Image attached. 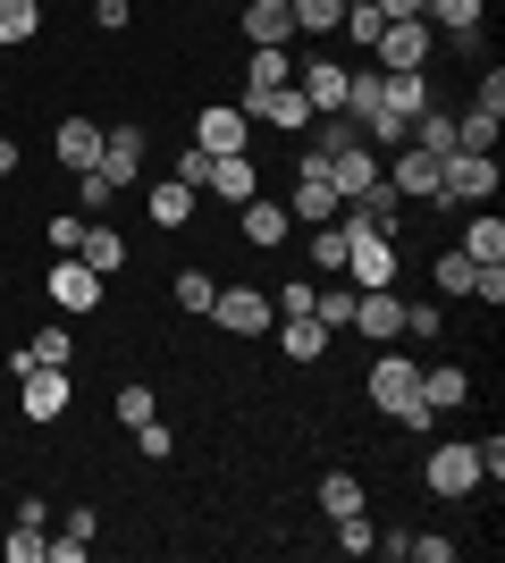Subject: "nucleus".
Returning <instances> with one entry per match:
<instances>
[{"label": "nucleus", "mask_w": 505, "mask_h": 563, "mask_svg": "<svg viewBox=\"0 0 505 563\" xmlns=\"http://www.w3.org/2000/svg\"><path fill=\"white\" fill-rule=\"evenodd\" d=\"M287 18H295V34H304V43H329L337 18H345V0H287Z\"/></svg>", "instance_id": "cd10ccee"}, {"label": "nucleus", "mask_w": 505, "mask_h": 563, "mask_svg": "<svg viewBox=\"0 0 505 563\" xmlns=\"http://www.w3.org/2000/svg\"><path fill=\"white\" fill-rule=\"evenodd\" d=\"M287 202H262V194H253V202H237V235L244 244H253V253H278V244H287Z\"/></svg>", "instance_id": "6ab92c4d"}, {"label": "nucleus", "mask_w": 505, "mask_h": 563, "mask_svg": "<svg viewBox=\"0 0 505 563\" xmlns=\"http://www.w3.org/2000/svg\"><path fill=\"white\" fill-rule=\"evenodd\" d=\"M463 253H472V261H505V219L472 211V219H463Z\"/></svg>", "instance_id": "473e14b6"}, {"label": "nucleus", "mask_w": 505, "mask_h": 563, "mask_svg": "<svg viewBox=\"0 0 505 563\" xmlns=\"http://www.w3.org/2000/svg\"><path fill=\"white\" fill-rule=\"evenodd\" d=\"M497 135H505V118H497V110H481V101L455 118V152H497Z\"/></svg>", "instance_id": "7c9ffc66"}, {"label": "nucleus", "mask_w": 505, "mask_h": 563, "mask_svg": "<svg viewBox=\"0 0 505 563\" xmlns=\"http://www.w3.org/2000/svg\"><path fill=\"white\" fill-rule=\"evenodd\" d=\"M329 530H337V555H371V547H380L371 514H345V521H329Z\"/></svg>", "instance_id": "a19ab883"}, {"label": "nucleus", "mask_w": 505, "mask_h": 563, "mask_svg": "<svg viewBox=\"0 0 505 563\" xmlns=\"http://www.w3.org/2000/svg\"><path fill=\"white\" fill-rule=\"evenodd\" d=\"M430 51H438L430 18H387L380 43H371V68H430Z\"/></svg>", "instance_id": "39448f33"}, {"label": "nucleus", "mask_w": 505, "mask_h": 563, "mask_svg": "<svg viewBox=\"0 0 505 563\" xmlns=\"http://www.w3.org/2000/svg\"><path fill=\"white\" fill-rule=\"evenodd\" d=\"M194 202H202V194H194V186H177V177H161V186L144 194L152 228H186V219H194Z\"/></svg>", "instance_id": "bb28decb"}, {"label": "nucleus", "mask_w": 505, "mask_h": 563, "mask_svg": "<svg viewBox=\"0 0 505 563\" xmlns=\"http://www.w3.org/2000/svg\"><path fill=\"white\" fill-rule=\"evenodd\" d=\"M481 479H488V488H497V479H505V438H497V429H488V438H481Z\"/></svg>", "instance_id": "09e8293b"}, {"label": "nucleus", "mask_w": 505, "mask_h": 563, "mask_svg": "<svg viewBox=\"0 0 505 563\" xmlns=\"http://www.w3.org/2000/svg\"><path fill=\"white\" fill-rule=\"evenodd\" d=\"M345 244H354V235H345V228H337V219H329V228H312V244H304V253H312V269H329V278H345Z\"/></svg>", "instance_id": "c9c22d12"}, {"label": "nucleus", "mask_w": 505, "mask_h": 563, "mask_svg": "<svg viewBox=\"0 0 505 563\" xmlns=\"http://www.w3.org/2000/svg\"><path fill=\"white\" fill-rule=\"evenodd\" d=\"M413 563H455V539L447 530H413Z\"/></svg>", "instance_id": "a18cd8bd"}, {"label": "nucleus", "mask_w": 505, "mask_h": 563, "mask_svg": "<svg viewBox=\"0 0 505 563\" xmlns=\"http://www.w3.org/2000/svg\"><path fill=\"white\" fill-rule=\"evenodd\" d=\"M211 295H219L211 269H177V278H168V303L177 311H211Z\"/></svg>", "instance_id": "72a5a7b5"}, {"label": "nucleus", "mask_w": 505, "mask_h": 563, "mask_svg": "<svg viewBox=\"0 0 505 563\" xmlns=\"http://www.w3.org/2000/svg\"><path fill=\"white\" fill-rule=\"evenodd\" d=\"M76 261H85V269H101V278H110V269H127V235L110 228V219H85V244H76Z\"/></svg>", "instance_id": "393cba45"}, {"label": "nucleus", "mask_w": 505, "mask_h": 563, "mask_svg": "<svg viewBox=\"0 0 505 563\" xmlns=\"http://www.w3.org/2000/svg\"><path fill=\"white\" fill-rule=\"evenodd\" d=\"M430 25L438 34H472V25H488V0H430Z\"/></svg>", "instance_id": "f704fd0d"}, {"label": "nucleus", "mask_w": 505, "mask_h": 563, "mask_svg": "<svg viewBox=\"0 0 505 563\" xmlns=\"http://www.w3.org/2000/svg\"><path fill=\"white\" fill-rule=\"evenodd\" d=\"M362 396L380 404L387 421H405V429H430V412H421V362L396 345H380V362H371V378H362Z\"/></svg>", "instance_id": "f257e3e1"}, {"label": "nucleus", "mask_w": 505, "mask_h": 563, "mask_svg": "<svg viewBox=\"0 0 505 563\" xmlns=\"http://www.w3.org/2000/svg\"><path fill=\"white\" fill-rule=\"evenodd\" d=\"M68 362H76V336L68 329H34L18 353H9V378H18V371H68Z\"/></svg>", "instance_id": "aec40b11"}, {"label": "nucleus", "mask_w": 505, "mask_h": 563, "mask_svg": "<svg viewBox=\"0 0 505 563\" xmlns=\"http://www.w3.org/2000/svg\"><path fill=\"white\" fill-rule=\"evenodd\" d=\"M345 59H329V51H295V93L312 101L320 118H345Z\"/></svg>", "instance_id": "0eeeda50"}, {"label": "nucleus", "mask_w": 505, "mask_h": 563, "mask_svg": "<svg viewBox=\"0 0 505 563\" xmlns=\"http://www.w3.org/2000/svg\"><path fill=\"white\" fill-rule=\"evenodd\" d=\"M0 177H18V135H0Z\"/></svg>", "instance_id": "864d4df0"}, {"label": "nucleus", "mask_w": 505, "mask_h": 563, "mask_svg": "<svg viewBox=\"0 0 505 563\" xmlns=\"http://www.w3.org/2000/svg\"><path fill=\"white\" fill-rule=\"evenodd\" d=\"M380 177L405 194V202H438V161H430V152H413V143H396V152H387Z\"/></svg>", "instance_id": "ddd939ff"}, {"label": "nucleus", "mask_w": 505, "mask_h": 563, "mask_svg": "<svg viewBox=\"0 0 505 563\" xmlns=\"http://www.w3.org/2000/svg\"><path fill=\"white\" fill-rule=\"evenodd\" d=\"M312 320L320 329H345L354 320V286H312Z\"/></svg>", "instance_id": "4c0bfd02"}, {"label": "nucleus", "mask_w": 505, "mask_h": 563, "mask_svg": "<svg viewBox=\"0 0 505 563\" xmlns=\"http://www.w3.org/2000/svg\"><path fill=\"white\" fill-rule=\"evenodd\" d=\"M43 34V0H0V51H18Z\"/></svg>", "instance_id": "2f4dec72"}, {"label": "nucleus", "mask_w": 505, "mask_h": 563, "mask_svg": "<svg viewBox=\"0 0 505 563\" xmlns=\"http://www.w3.org/2000/svg\"><path fill=\"white\" fill-rule=\"evenodd\" d=\"M337 211H345V202H337V186H329V161H320V152H304V161H295L287 219H295V228H329Z\"/></svg>", "instance_id": "20e7f679"}, {"label": "nucleus", "mask_w": 505, "mask_h": 563, "mask_svg": "<svg viewBox=\"0 0 505 563\" xmlns=\"http://www.w3.org/2000/svg\"><path fill=\"white\" fill-rule=\"evenodd\" d=\"M270 311H278V320H295V311H312V278H287L278 295H270ZM278 320H270V329H278Z\"/></svg>", "instance_id": "37998d69"}, {"label": "nucleus", "mask_w": 505, "mask_h": 563, "mask_svg": "<svg viewBox=\"0 0 505 563\" xmlns=\"http://www.w3.org/2000/svg\"><path fill=\"white\" fill-rule=\"evenodd\" d=\"M51 161L68 168V177H85V168L101 161V126L94 118H59V126H51Z\"/></svg>", "instance_id": "f3484780"}, {"label": "nucleus", "mask_w": 505, "mask_h": 563, "mask_svg": "<svg viewBox=\"0 0 505 563\" xmlns=\"http://www.w3.org/2000/svg\"><path fill=\"white\" fill-rule=\"evenodd\" d=\"M270 336H278V345H287V362H320V353H329V336H337V329H320L312 311H295V320H278V329H270Z\"/></svg>", "instance_id": "a878e982"}, {"label": "nucleus", "mask_w": 505, "mask_h": 563, "mask_svg": "<svg viewBox=\"0 0 505 563\" xmlns=\"http://www.w3.org/2000/svg\"><path fill=\"white\" fill-rule=\"evenodd\" d=\"M354 336H371V345H396L405 336V295L396 286H362L354 295V320H345Z\"/></svg>", "instance_id": "9d476101"}, {"label": "nucleus", "mask_w": 505, "mask_h": 563, "mask_svg": "<svg viewBox=\"0 0 505 563\" xmlns=\"http://www.w3.org/2000/svg\"><path fill=\"white\" fill-rule=\"evenodd\" d=\"M135 454H144V463H168V454H177V429H168L161 412H152V421H135Z\"/></svg>", "instance_id": "ea45409f"}, {"label": "nucleus", "mask_w": 505, "mask_h": 563, "mask_svg": "<svg viewBox=\"0 0 505 563\" xmlns=\"http://www.w3.org/2000/svg\"><path fill=\"white\" fill-rule=\"evenodd\" d=\"M144 152H152L144 126H101V161H94V168H101L119 194H135V186H144Z\"/></svg>", "instance_id": "1a4fd4ad"}, {"label": "nucleus", "mask_w": 505, "mask_h": 563, "mask_svg": "<svg viewBox=\"0 0 505 563\" xmlns=\"http://www.w3.org/2000/svg\"><path fill=\"white\" fill-rule=\"evenodd\" d=\"M152 412H161V404H152V387L144 378H135V387H119V421L135 429V421H152Z\"/></svg>", "instance_id": "c03bdc74"}, {"label": "nucleus", "mask_w": 505, "mask_h": 563, "mask_svg": "<svg viewBox=\"0 0 505 563\" xmlns=\"http://www.w3.org/2000/svg\"><path fill=\"white\" fill-rule=\"evenodd\" d=\"M463 404H472V371H463V362H430V371H421V412L447 421V412H463Z\"/></svg>", "instance_id": "dca6fc26"}, {"label": "nucleus", "mask_w": 505, "mask_h": 563, "mask_svg": "<svg viewBox=\"0 0 505 563\" xmlns=\"http://www.w3.org/2000/svg\"><path fill=\"white\" fill-rule=\"evenodd\" d=\"M380 18H430V0H380Z\"/></svg>", "instance_id": "603ef678"}, {"label": "nucleus", "mask_w": 505, "mask_h": 563, "mask_svg": "<svg viewBox=\"0 0 505 563\" xmlns=\"http://www.w3.org/2000/svg\"><path fill=\"white\" fill-rule=\"evenodd\" d=\"M244 43L262 51V43H295V18H287V0H244Z\"/></svg>", "instance_id": "5701e85b"}, {"label": "nucleus", "mask_w": 505, "mask_h": 563, "mask_svg": "<svg viewBox=\"0 0 505 563\" xmlns=\"http://www.w3.org/2000/svg\"><path fill=\"white\" fill-rule=\"evenodd\" d=\"M194 143H202V152H244V143H253V118H244L237 101H211V110H194Z\"/></svg>", "instance_id": "2eb2a0df"}, {"label": "nucleus", "mask_w": 505, "mask_h": 563, "mask_svg": "<svg viewBox=\"0 0 505 563\" xmlns=\"http://www.w3.org/2000/svg\"><path fill=\"white\" fill-rule=\"evenodd\" d=\"M472 101H481V110H497V118H505V68H497V59H488V68H481V85H472Z\"/></svg>", "instance_id": "49530a36"}, {"label": "nucleus", "mask_w": 505, "mask_h": 563, "mask_svg": "<svg viewBox=\"0 0 505 563\" xmlns=\"http://www.w3.org/2000/svg\"><path fill=\"white\" fill-rule=\"evenodd\" d=\"M278 85H295V51L287 43L244 51V93H278Z\"/></svg>", "instance_id": "4be33fe9"}, {"label": "nucleus", "mask_w": 505, "mask_h": 563, "mask_svg": "<svg viewBox=\"0 0 505 563\" xmlns=\"http://www.w3.org/2000/svg\"><path fill=\"white\" fill-rule=\"evenodd\" d=\"M438 43L455 51V59H488V34H481V25H472V34H438Z\"/></svg>", "instance_id": "3c124183"}, {"label": "nucleus", "mask_w": 505, "mask_h": 563, "mask_svg": "<svg viewBox=\"0 0 505 563\" xmlns=\"http://www.w3.org/2000/svg\"><path fill=\"white\" fill-rule=\"evenodd\" d=\"M51 303H59V311H68V320H94V311H101V295H110V278H101V269H85V261H76V253H59V261H51Z\"/></svg>", "instance_id": "423d86ee"}, {"label": "nucleus", "mask_w": 505, "mask_h": 563, "mask_svg": "<svg viewBox=\"0 0 505 563\" xmlns=\"http://www.w3.org/2000/svg\"><path fill=\"white\" fill-rule=\"evenodd\" d=\"M202 320H219L228 336H270V320H278V311H270V295H262V286H219Z\"/></svg>", "instance_id": "6e6552de"}, {"label": "nucleus", "mask_w": 505, "mask_h": 563, "mask_svg": "<svg viewBox=\"0 0 505 563\" xmlns=\"http://www.w3.org/2000/svg\"><path fill=\"white\" fill-rule=\"evenodd\" d=\"M455 202H497V152H447V161H438V202L430 211H455Z\"/></svg>", "instance_id": "7ed1b4c3"}, {"label": "nucleus", "mask_w": 505, "mask_h": 563, "mask_svg": "<svg viewBox=\"0 0 505 563\" xmlns=\"http://www.w3.org/2000/svg\"><path fill=\"white\" fill-rule=\"evenodd\" d=\"M472 278H481V261L463 253V244H447V253L430 261V286H438V295H472Z\"/></svg>", "instance_id": "c756f323"}, {"label": "nucleus", "mask_w": 505, "mask_h": 563, "mask_svg": "<svg viewBox=\"0 0 505 563\" xmlns=\"http://www.w3.org/2000/svg\"><path fill=\"white\" fill-rule=\"evenodd\" d=\"M127 18H135L127 0H94V25H101V34H127Z\"/></svg>", "instance_id": "8fccbe9b"}, {"label": "nucleus", "mask_w": 505, "mask_h": 563, "mask_svg": "<svg viewBox=\"0 0 505 563\" xmlns=\"http://www.w3.org/2000/svg\"><path fill=\"white\" fill-rule=\"evenodd\" d=\"M76 244H85V211H59L51 219V253H76Z\"/></svg>", "instance_id": "de8ad7c7"}, {"label": "nucleus", "mask_w": 505, "mask_h": 563, "mask_svg": "<svg viewBox=\"0 0 505 563\" xmlns=\"http://www.w3.org/2000/svg\"><path fill=\"white\" fill-rule=\"evenodd\" d=\"M405 278V261H396V235H354V244H345V286H396Z\"/></svg>", "instance_id": "9b49d317"}, {"label": "nucleus", "mask_w": 505, "mask_h": 563, "mask_svg": "<svg viewBox=\"0 0 505 563\" xmlns=\"http://www.w3.org/2000/svg\"><path fill=\"white\" fill-rule=\"evenodd\" d=\"M18 412L34 429H51L59 412H68V371H18Z\"/></svg>", "instance_id": "4468645a"}, {"label": "nucleus", "mask_w": 505, "mask_h": 563, "mask_svg": "<svg viewBox=\"0 0 505 563\" xmlns=\"http://www.w3.org/2000/svg\"><path fill=\"white\" fill-rule=\"evenodd\" d=\"M421 488L447 496V505H463V496L481 488V446H472V438H438V446L421 454Z\"/></svg>", "instance_id": "f03ea898"}, {"label": "nucleus", "mask_w": 505, "mask_h": 563, "mask_svg": "<svg viewBox=\"0 0 505 563\" xmlns=\"http://www.w3.org/2000/svg\"><path fill=\"white\" fill-rule=\"evenodd\" d=\"M405 143H413V152H430V161H447V152H455V118L430 101V110L413 118V135H405Z\"/></svg>", "instance_id": "c85d7f7f"}, {"label": "nucleus", "mask_w": 505, "mask_h": 563, "mask_svg": "<svg viewBox=\"0 0 505 563\" xmlns=\"http://www.w3.org/2000/svg\"><path fill=\"white\" fill-rule=\"evenodd\" d=\"M202 194H219V202H253V194H262V168H253V152H211V177H202Z\"/></svg>", "instance_id": "a211bd4d"}, {"label": "nucleus", "mask_w": 505, "mask_h": 563, "mask_svg": "<svg viewBox=\"0 0 505 563\" xmlns=\"http://www.w3.org/2000/svg\"><path fill=\"white\" fill-rule=\"evenodd\" d=\"M405 336L438 345V336H447V311H438V303H421V295H405Z\"/></svg>", "instance_id": "58836bf2"}, {"label": "nucleus", "mask_w": 505, "mask_h": 563, "mask_svg": "<svg viewBox=\"0 0 505 563\" xmlns=\"http://www.w3.org/2000/svg\"><path fill=\"white\" fill-rule=\"evenodd\" d=\"M320 514H329V521L371 514V488H362V471H320Z\"/></svg>", "instance_id": "b1692460"}, {"label": "nucleus", "mask_w": 505, "mask_h": 563, "mask_svg": "<svg viewBox=\"0 0 505 563\" xmlns=\"http://www.w3.org/2000/svg\"><path fill=\"white\" fill-rule=\"evenodd\" d=\"M237 110L253 118V126H270V135H304V126H312V118H320L312 101L295 93V85H278V93H244Z\"/></svg>", "instance_id": "f8f14e48"}, {"label": "nucleus", "mask_w": 505, "mask_h": 563, "mask_svg": "<svg viewBox=\"0 0 505 563\" xmlns=\"http://www.w3.org/2000/svg\"><path fill=\"white\" fill-rule=\"evenodd\" d=\"M76 202H85V219H110L119 211V186H110L101 168H85V177H76Z\"/></svg>", "instance_id": "e433bc0d"}, {"label": "nucleus", "mask_w": 505, "mask_h": 563, "mask_svg": "<svg viewBox=\"0 0 505 563\" xmlns=\"http://www.w3.org/2000/svg\"><path fill=\"white\" fill-rule=\"evenodd\" d=\"M329 186H337V202H354L362 186H380V152H371V143H345V152H329Z\"/></svg>", "instance_id": "412c9836"}, {"label": "nucleus", "mask_w": 505, "mask_h": 563, "mask_svg": "<svg viewBox=\"0 0 505 563\" xmlns=\"http://www.w3.org/2000/svg\"><path fill=\"white\" fill-rule=\"evenodd\" d=\"M0 555L9 563H43V521H18V530L0 539Z\"/></svg>", "instance_id": "79ce46f5"}]
</instances>
